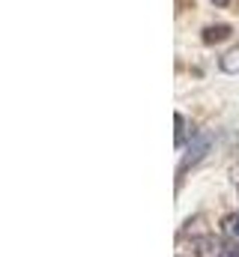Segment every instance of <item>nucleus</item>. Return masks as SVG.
Returning <instances> with one entry per match:
<instances>
[{
	"label": "nucleus",
	"mask_w": 239,
	"mask_h": 257,
	"mask_svg": "<svg viewBox=\"0 0 239 257\" xmlns=\"http://www.w3.org/2000/svg\"><path fill=\"white\" fill-rule=\"evenodd\" d=\"M227 36H230V27H227V24H215V27H206V30H203V42H206V45L224 42Z\"/></svg>",
	"instance_id": "obj_2"
},
{
	"label": "nucleus",
	"mask_w": 239,
	"mask_h": 257,
	"mask_svg": "<svg viewBox=\"0 0 239 257\" xmlns=\"http://www.w3.org/2000/svg\"><path fill=\"white\" fill-rule=\"evenodd\" d=\"M221 69L227 75H239V48H230L224 57H221Z\"/></svg>",
	"instance_id": "obj_3"
},
{
	"label": "nucleus",
	"mask_w": 239,
	"mask_h": 257,
	"mask_svg": "<svg viewBox=\"0 0 239 257\" xmlns=\"http://www.w3.org/2000/svg\"><path fill=\"white\" fill-rule=\"evenodd\" d=\"M206 150H209V135H197V138L188 144V153H185V162H182V168H188V165L200 162Z\"/></svg>",
	"instance_id": "obj_1"
},
{
	"label": "nucleus",
	"mask_w": 239,
	"mask_h": 257,
	"mask_svg": "<svg viewBox=\"0 0 239 257\" xmlns=\"http://www.w3.org/2000/svg\"><path fill=\"white\" fill-rule=\"evenodd\" d=\"M224 233H227V236L239 245V212H233V215H227V218H224Z\"/></svg>",
	"instance_id": "obj_4"
},
{
	"label": "nucleus",
	"mask_w": 239,
	"mask_h": 257,
	"mask_svg": "<svg viewBox=\"0 0 239 257\" xmlns=\"http://www.w3.org/2000/svg\"><path fill=\"white\" fill-rule=\"evenodd\" d=\"M182 141H185V117L177 114V147H182Z\"/></svg>",
	"instance_id": "obj_5"
},
{
	"label": "nucleus",
	"mask_w": 239,
	"mask_h": 257,
	"mask_svg": "<svg viewBox=\"0 0 239 257\" xmlns=\"http://www.w3.org/2000/svg\"><path fill=\"white\" fill-rule=\"evenodd\" d=\"M218 257H239V245H227V248H221Z\"/></svg>",
	"instance_id": "obj_6"
}]
</instances>
